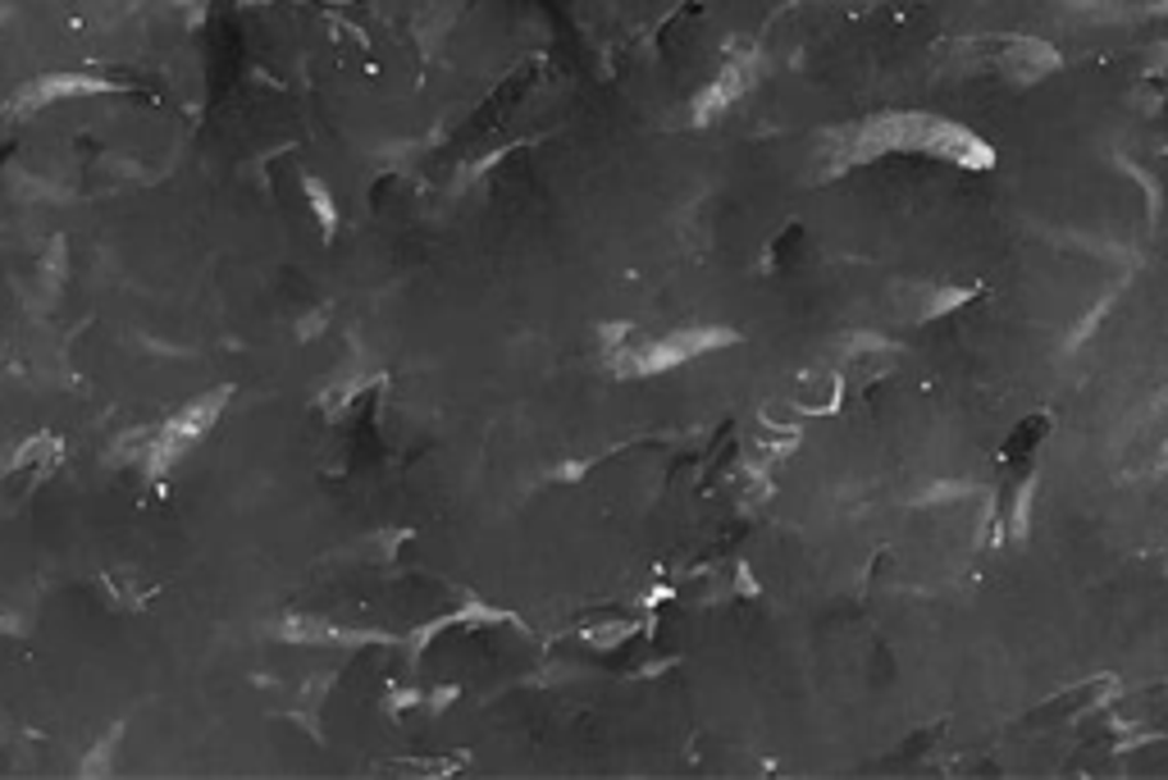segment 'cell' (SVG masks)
Masks as SVG:
<instances>
[{"label":"cell","instance_id":"1","mask_svg":"<svg viewBox=\"0 0 1168 780\" xmlns=\"http://www.w3.org/2000/svg\"><path fill=\"white\" fill-rule=\"evenodd\" d=\"M836 398H840L836 375H831V370H809V375L799 379L794 406H803V411H831V406H836Z\"/></svg>","mask_w":1168,"mask_h":780},{"label":"cell","instance_id":"2","mask_svg":"<svg viewBox=\"0 0 1168 780\" xmlns=\"http://www.w3.org/2000/svg\"><path fill=\"white\" fill-rule=\"evenodd\" d=\"M1005 69L1014 78H1041L1045 69H1054V50H1045L1041 42H1014L1005 50Z\"/></svg>","mask_w":1168,"mask_h":780},{"label":"cell","instance_id":"3","mask_svg":"<svg viewBox=\"0 0 1168 780\" xmlns=\"http://www.w3.org/2000/svg\"><path fill=\"white\" fill-rule=\"evenodd\" d=\"M744 88H748V69H744V65L726 69V73H721V78L712 82V92L699 101V115L708 119V115H717V110H726V105H731V101H735Z\"/></svg>","mask_w":1168,"mask_h":780},{"label":"cell","instance_id":"4","mask_svg":"<svg viewBox=\"0 0 1168 780\" xmlns=\"http://www.w3.org/2000/svg\"><path fill=\"white\" fill-rule=\"evenodd\" d=\"M105 82H92V78H46L37 88H27L23 101H55V96H82V92H101Z\"/></svg>","mask_w":1168,"mask_h":780},{"label":"cell","instance_id":"5","mask_svg":"<svg viewBox=\"0 0 1168 780\" xmlns=\"http://www.w3.org/2000/svg\"><path fill=\"white\" fill-rule=\"evenodd\" d=\"M306 192H311V202H316V210H320V225L333 229V202L324 197V187H320L316 179H306Z\"/></svg>","mask_w":1168,"mask_h":780}]
</instances>
